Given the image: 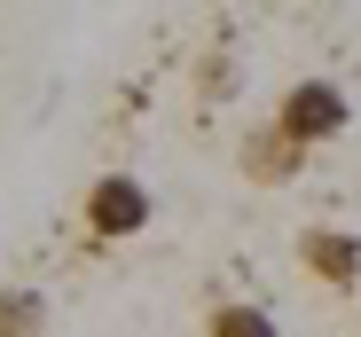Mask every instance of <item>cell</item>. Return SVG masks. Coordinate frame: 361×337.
<instances>
[{
    "label": "cell",
    "instance_id": "6da1fadb",
    "mask_svg": "<svg viewBox=\"0 0 361 337\" xmlns=\"http://www.w3.org/2000/svg\"><path fill=\"white\" fill-rule=\"evenodd\" d=\"M345 118H353V110H345V94H338L330 79H298V87L283 94V110H275V134H283L298 157H307L314 141H338Z\"/></svg>",
    "mask_w": 361,
    "mask_h": 337
},
{
    "label": "cell",
    "instance_id": "7a4b0ae2",
    "mask_svg": "<svg viewBox=\"0 0 361 337\" xmlns=\"http://www.w3.org/2000/svg\"><path fill=\"white\" fill-rule=\"evenodd\" d=\"M87 228L94 236H142L149 228V189L134 181V173H102L94 189H87Z\"/></svg>",
    "mask_w": 361,
    "mask_h": 337
},
{
    "label": "cell",
    "instance_id": "3957f363",
    "mask_svg": "<svg viewBox=\"0 0 361 337\" xmlns=\"http://www.w3.org/2000/svg\"><path fill=\"white\" fill-rule=\"evenodd\" d=\"M298 259H307L330 291H353L361 283V243L345 236V228H307V243H298Z\"/></svg>",
    "mask_w": 361,
    "mask_h": 337
},
{
    "label": "cell",
    "instance_id": "277c9868",
    "mask_svg": "<svg viewBox=\"0 0 361 337\" xmlns=\"http://www.w3.org/2000/svg\"><path fill=\"white\" fill-rule=\"evenodd\" d=\"M244 165H252V181H283L290 165H298V149L267 126V134H252V141H244Z\"/></svg>",
    "mask_w": 361,
    "mask_h": 337
},
{
    "label": "cell",
    "instance_id": "5b68a950",
    "mask_svg": "<svg viewBox=\"0 0 361 337\" xmlns=\"http://www.w3.org/2000/svg\"><path fill=\"white\" fill-rule=\"evenodd\" d=\"M39 322H47L39 291H0V337H39Z\"/></svg>",
    "mask_w": 361,
    "mask_h": 337
},
{
    "label": "cell",
    "instance_id": "8992f818",
    "mask_svg": "<svg viewBox=\"0 0 361 337\" xmlns=\"http://www.w3.org/2000/svg\"><path fill=\"white\" fill-rule=\"evenodd\" d=\"M212 337H283L267 306H220L212 314Z\"/></svg>",
    "mask_w": 361,
    "mask_h": 337
}]
</instances>
